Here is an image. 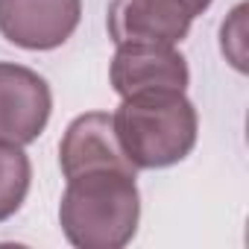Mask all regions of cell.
I'll list each match as a JSON object with an SVG mask.
<instances>
[{
    "label": "cell",
    "instance_id": "obj_9",
    "mask_svg": "<svg viewBox=\"0 0 249 249\" xmlns=\"http://www.w3.org/2000/svg\"><path fill=\"white\" fill-rule=\"evenodd\" d=\"M246 12H249V6H246V3H237V6L229 12V18L223 21V27H220V50H223L226 62H229L234 71H240V73H246V71H249Z\"/></svg>",
    "mask_w": 249,
    "mask_h": 249
},
{
    "label": "cell",
    "instance_id": "obj_6",
    "mask_svg": "<svg viewBox=\"0 0 249 249\" xmlns=\"http://www.w3.org/2000/svg\"><path fill=\"white\" fill-rule=\"evenodd\" d=\"M111 88L120 97L138 91H185L191 82V71L185 56L176 44H156V41H123L114 50L108 68Z\"/></svg>",
    "mask_w": 249,
    "mask_h": 249
},
{
    "label": "cell",
    "instance_id": "obj_4",
    "mask_svg": "<svg viewBox=\"0 0 249 249\" xmlns=\"http://www.w3.org/2000/svg\"><path fill=\"white\" fill-rule=\"evenodd\" d=\"M53 111V94L33 68L0 62V141L27 147L38 141Z\"/></svg>",
    "mask_w": 249,
    "mask_h": 249
},
{
    "label": "cell",
    "instance_id": "obj_3",
    "mask_svg": "<svg viewBox=\"0 0 249 249\" xmlns=\"http://www.w3.org/2000/svg\"><path fill=\"white\" fill-rule=\"evenodd\" d=\"M214 0H111L108 6V38L123 41H156L179 44L196 15H202Z\"/></svg>",
    "mask_w": 249,
    "mask_h": 249
},
{
    "label": "cell",
    "instance_id": "obj_5",
    "mask_svg": "<svg viewBox=\"0 0 249 249\" xmlns=\"http://www.w3.org/2000/svg\"><path fill=\"white\" fill-rule=\"evenodd\" d=\"M82 18V0H0V36L24 50L62 47Z\"/></svg>",
    "mask_w": 249,
    "mask_h": 249
},
{
    "label": "cell",
    "instance_id": "obj_8",
    "mask_svg": "<svg viewBox=\"0 0 249 249\" xmlns=\"http://www.w3.org/2000/svg\"><path fill=\"white\" fill-rule=\"evenodd\" d=\"M33 182V164L24 147L0 141V223L9 220L27 199Z\"/></svg>",
    "mask_w": 249,
    "mask_h": 249
},
{
    "label": "cell",
    "instance_id": "obj_7",
    "mask_svg": "<svg viewBox=\"0 0 249 249\" xmlns=\"http://www.w3.org/2000/svg\"><path fill=\"white\" fill-rule=\"evenodd\" d=\"M59 164L62 176L73 179L91 170H132V161L123 156L114 123L108 111H85L68 123V129L59 144Z\"/></svg>",
    "mask_w": 249,
    "mask_h": 249
},
{
    "label": "cell",
    "instance_id": "obj_2",
    "mask_svg": "<svg viewBox=\"0 0 249 249\" xmlns=\"http://www.w3.org/2000/svg\"><path fill=\"white\" fill-rule=\"evenodd\" d=\"M117 144L135 170L179 164L196 144L199 117L185 91H138L111 114Z\"/></svg>",
    "mask_w": 249,
    "mask_h": 249
},
{
    "label": "cell",
    "instance_id": "obj_1",
    "mask_svg": "<svg viewBox=\"0 0 249 249\" xmlns=\"http://www.w3.org/2000/svg\"><path fill=\"white\" fill-rule=\"evenodd\" d=\"M141 194L132 170H91L68 179L59 226L76 249H123L138 231Z\"/></svg>",
    "mask_w": 249,
    "mask_h": 249
}]
</instances>
